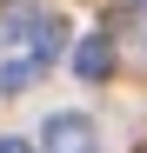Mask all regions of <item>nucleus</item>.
I'll list each match as a JSON object with an SVG mask.
<instances>
[{
    "label": "nucleus",
    "mask_w": 147,
    "mask_h": 153,
    "mask_svg": "<svg viewBox=\"0 0 147 153\" xmlns=\"http://www.w3.org/2000/svg\"><path fill=\"white\" fill-rule=\"evenodd\" d=\"M40 153H94L87 113H47L40 120Z\"/></svg>",
    "instance_id": "nucleus-1"
},
{
    "label": "nucleus",
    "mask_w": 147,
    "mask_h": 153,
    "mask_svg": "<svg viewBox=\"0 0 147 153\" xmlns=\"http://www.w3.org/2000/svg\"><path fill=\"white\" fill-rule=\"evenodd\" d=\"M74 73H80L87 87L114 80V40H107V33H87L80 47H74Z\"/></svg>",
    "instance_id": "nucleus-2"
},
{
    "label": "nucleus",
    "mask_w": 147,
    "mask_h": 153,
    "mask_svg": "<svg viewBox=\"0 0 147 153\" xmlns=\"http://www.w3.org/2000/svg\"><path fill=\"white\" fill-rule=\"evenodd\" d=\"M27 33H34V53H27L34 67H47V60H54V53H60V40H67V33H60V20H34V27H27Z\"/></svg>",
    "instance_id": "nucleus-3"
},
{
    "label": "nucleus",
    "mask_w": 147,
    "mask_h": 153,
    "mask_svg": "<svg viewBox=\"0 0 147 153\" xmlns=\"http://www.w3.org/2000/svg\"><path fill=\"white\" fill-rule=\"evenodd\" d=\"M34 73H40L34 60H7V67H0V100H14V93H27V87H34Z\"/></svg>",
    "instance_id": "nucleus-4"
},
{
    "label": "nucleus",
    "mask_w": 147,
    "mask_h": 153,
    "mask_svg": "<svg viewBox=\"0 0 147 153\" xmlns=\"http://www.w3.org/2000/svg\"><path fill=\"white\" fill-rule=\"evenodd\" d=\"M0 153H40L34 140H0Z\"/></svg>",
    "instance_id": "nucleus-5"
},
{
    "label": "nucleus",
    "mask_w": 147,
    "mask_h": 153,
    "mask_svg": "<svg viewBox=\"0 0 147 153\" xmlns=\"http://www.w3.org/2000/svg\"><path fill=\"white\" fill-rule=\"evenodd\" d=\"M140 7H147V0H140Z\"/></svg>",
    "instance_id": "nucleus-6"
}]
</instances>
